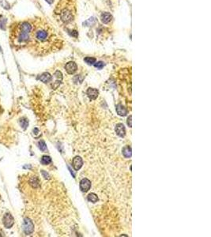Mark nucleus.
I'll list each match as a JSON object with an SVG mask.
<instances>
[{
    "label": "nucleus",
    "mask_w": 211,
    "mask_h": 237,
    "mask_svg": "<svg viewBox=\"0 0 211 237\" xmlns=\"http://www.w3.org/2000/svg\"><path fill=\"white\" fill-rule=\"evenodd\" d=\"M33 31V25L28 22L25 21L20 24L19 30L17 34V40L19 44H26L30 40V33Z\"/></svg>",
    "instance_id": "1"
},
{
    "label": "nucleus",
    "mask_w": 211,
    "mask_h": 237,
    "mask_svg": "<svg viewBox=\"0 0 211 237\" xmlns=\"http://www.w3.org/2000/svg\"><path fill=\"white\" fill-rule=\"evenodd\" d=\"M35 39L40 43H44L50 40L51 34L50 31L46 28H39L34 34Z\"/></svg>",
    "instance_id": "2"
},
{
    "label": "nucleus",
    "mask_w": 211,
    "mask_h": 237,
    "mask_svg": "<svg viewBox=\"0 0 211 237\" xmlns=\"http://www.w3.org/2000/svg\"><path fill=\"white\" fill-rule=\"evenodd\" d=\"M60 16L61 21L66 24L71 22L74 20V13L72 12V10L69 9V8H67V7L63 8V10H61Z\"/></svg>",
    "instance_id": "3"
},
{
    "label": "nucleus",
    "mask_w": 211,
    "mask_h": 237,
    "mask_svg": "<svg viewBox=\"0 0 211 237\" xmlns=\"http://www.w3.org/2000/svg\"><path fill=\"white\" fill-rule=\"evenodd\" d=\"M23 230L25 234L26 235H30L34 231V225L32 221L29 218H25L23 224Z\"/></svg>",
    "instance_id": "4"
},
{
    "label": "nucleus",
    "mask_w": 211,
    "mask_h": 237,
    "mask_svg": "<svg viewBox=\"0 0 211 237\" xmlns=\"http://www.w3.org/2000/svg\"><path fill=\"white\" fill-rule=\"evenodd\" d=\"M3 221L4 226L7 228H10L13 226V224H14L13 217H12V215L10 213H7V214L4 215Z\"/></svg>",
    "instance_id": "5"
},
{
    "label": "nucleus",
    "mask_w": 211,
    "mask_h": 237,
    "mask_svg": "<svg viewBox=\"0 0 211 237\" xmlns=\"http://www.w3.org/2000/svg\"><path fill=\"white\" fill-rule=\"evenodd\" d=\"M91 187V182L88 179H82L80 182V189L83 192H87Z\"/></svg>",
    "instance_id": "6"
},
{
    "label": "nucleus",
    "mask_w": 211,
    "mask_h": 237,
    "mask_svg": "<svg viewBox=\"0 0 211 237\" xmlns=\"http://www.w3.org/2000/svg\"><path fill=\"white\" fill-rule=\"evenodd\" d=\"M77 69H78V66H77V64L74 62H69V63H66V66H65V70L69 74H74L77 71Z\"/></svg>",
    "instance_id": "7"
},
{
    "label": "nucleus",
    "mask_w": 211,
    "mask_h": 237,
    "mask_svg": "<svg viewBox=\"0 0 211 237\" xmlns=\"http://www.w3.org/2000/svg\"><path fill=\"white\" fill-rule=\"evenodd\" d=\"M73 167L74 168L75 171H78L80 168L82 167L83 165V161L82 158L80 157H75L73 159V162H72Z\"/></svg>",
    "instance_id": "8"
},
{
    "label": "nucleus",
    "mask_w": 211,
    "mask_h": 237,
    "mask_svg": "<svg viewBox=\"0 0 211 237\" xmlns=\"http://www.w3.org/2000/svg\"><path fill=\"white\" fill-rule=\"evenodd\" d=\"M37 79L41 81L44 83H48L52 81V77L48 72H44L42 74H40L39 77H37Z\"/></svg>",
    "instance_id": "9"
},
{
    "label": "nucleus",
    "mask_w": 211,
    "mask_h": 237,
    "mask_svg": "<svg viewBox=\"0 0 211 237\" xmlns=\"http://www.w3.org/2000/svg\"><path fill=\"white\" fill-rule=\"evenodd\" d=\"M116 132L117 135H119V137L123 138L126 135V129L125 127L123 126V123H118L116 127Z\"/></svg>",
    "instance_id": "10"
},
{
    "label": "nucleus",
    "mask_w": 211,
    "mask_h": 237,
    "mask_svg": "<svg viewBox=\"0 0 211 237\" xmlns=\"http://www.w3.org/2000/svg\"><path fill=\"white\" fill-rule=\"evenodd\" d=\"M86 93H87L88 96H89V98L91 99V100H96V99L97 98V96H98L99 92H98V90H97L96 89L89 88V89H87V92H86Z\"/></svg>",
    "instance_id": "11"
},
{
    "label": "nucleus",
    "mask_w": 211,
    "mask_h": 237,
    "mask_svg": "<svg viewBox=\"0 0 211 237\" xmlns=\"http://www.w3.org/2000/svg\"><path fill=\"white\" fill-rule=\"evenodd\" d=\"M112 19V14L109 12H105L101 14V21L104 24H109Z\"/></svg>",
    "instance_id": "12"
},
{
    "label": "nucleus",
    "mask_w": 211,
    "mask_h": 237,
    "mask_svg": "<svg viewBox=\"0 0 211 237\" xmlns=\"http://www.w3.org/2000/svg\"><path fill=\"white\" fill-rule=\"evenodd\" d=\"M116 112L120 116H125L127 114V110L122 104H118V105L116 106Z\"/></svg>",
    "instance_id": "13"
},
{
    "label": "nucleus",
    "mask_w": 211,
    "mask_h": 237,
    "mask_svg": "<svg viewBox=\"0 0 211 237\" xmlns=\"http://www.w3.org/2000/svg\"><path fill=\"white\" fill-rule=\"evenodd\" d=\"M131 148L127 145V146H125L124 148L123 149V155L124 156V157L126 158H130L131 157Z\"/></svg>",
    "instance_id": "14"
},
{
    "label": "nucleus",
    "mask_w": 211,
    "mask_h": 237,
    "mask_svg": "<svg viewBox=\"0 0 211 237\" xmlns=\"http://www.w3.org/2000/svg\"><path fill=\"white\" fill-rule=\"evenodd\" d=\"M29 183L32 185L33 187H39V179L36 177H32L30 179Z\"/></svg>",
    "instance_id": "15"
},
{
    "label": "nucleus",
    "mask_w": 211,
    "mask_h": 237,
    "mask_svg": "<svg viewBox=\"0 0 211 237\" xmlns=\"http://www.w3.org/2000/svg\"><path fill=\"white\" fill-rule=\"evenodd\" d=\"M88 200L89 202H91L92 203H96V202L98 201V197L97 195L94 193H91L88 195Z\"/></svg>",
    "instance_id": "16"
},
{
    "label": "nucleus",
    "mask_w": 211,
    "mask_h": 237,
    "mask_svg": "<svg viewBox=\"0 0 211 237\" xmlns=\"http://www.w3.org/2000/svg\"><path fill=\"white\" fill-rule=\"evenodd\" d=\"M19 123H20V125L21 127H22V128L24 129V130H25V129L27 128V127L29 126V121H28V119L25 118H21L20 119V121H19Z\"/></svg>",
    "instance_id": "17"
},
{
    "label": "nucleus",
    "mask_w": 211,
    "mask_h": 237,
    "mask_svg": "<svg viewBox=\"0 0 211 237\" xmlns=\"http://www.w3.org/2000/svg\"><path fill=\"white\" fill-rule=\"evenodd\" d=\"M52 162V158L50 157L49 156H43L42 157V159H41V163L43 165H48Z\"/></svg>",
    "instance_id": "18"
},
{
    "label": "nucleus",
    "mask_w": 211,
    "mask_h": 237,
    "mask_svg": "<svg viewBox=\"0 0 211 237\" xmlns=\"http://www.w3.org/2000/svg\"><path fill=\"white\" fill-rule=\"evenodd\" d=\"M84 61L87 64H89V65H93L96 63V59L95 58H92V57H86L84 59Z\"/></svg>",
    "instance_id": "19"
},
{
    "label": "nucleus",
    "mask_w": 211,
    "mask_h": 237,
    "mask_svg": "<svg viewBox=\"0 0 211 237\" xmlns=\"http://www.w3.org/2000/svg\"><path fill=\"white\" fill-rule=\"evenodd\" d=\"M6 23H7V19L3 16H0V29L3 30L5 29Z\"/></svg>",
    "instance_id": "20"
},
{
    "label": "nucleus",
    "mask_w": 211,
    "mask_h": 237,
    "mask_svg": "<svg viewBox=\"0 0 211 237\" xmlns=\"http://www.w3.org/2000/svg\"><path fill=\"white\" fill-rule=\"evenodd\" d=\"M96 23V19L94 17H91L89 18V20H87L86 22H84V25H86V26H90V25H92Z\"/></svg>",
    "instance_id": "21"
},
{
    "label": "nucleus",
    "mask_w": 211,
    "mask_h": 237,
    "mask_svg": "<svg viewBox=\"0 0 211 237\" xmlns=\"http://www.w3.org/2000/svg\"><path fill=\"white\" fill-rule=\"evenodd\" d=\"M38 146H39V149L41 151H46L47 150V145L44 141H40L38 143Z\"/></svg>",
    "instance_id": "22"
},
{
    "label": "nucleus",
    "mask_w": 211,
    "mask_h": 237,
    "mask_svg": "<svg viewBox=\"0 0 211 237\" xmlns=\"http://www.w3.org/2000/svg\"><path fill=\"white\" fill-rule=\"evenodd\" d=\"M94 66H95L96 68H97V69H99V70H101L104 68V66H105V64H104V62L100 61V62H97V63H94Z\"/></svg>",
    "instance_id": "23"
},
{
    "label": "nucleus",
    "mask_w": 211,
    "mask_h": 237,
    "mask_svg": "<svg viewBox=\"0 0 211 237\" xmlns=\"http://www.w3.org/2000/svg\"><path fill=\"white\" fill-rule=\"evenodd\" d=\"M0 5L2 6V7H3V8H5V9H10V5H9V3H7V1H5V0H2L1 2H0Z\"/></svg>",
    "instance_id": "24"
},
{
    "label": "nucleus",
    "mask_w": 211,
    "mask_h": 237,
    "mask_svg": "<svg viewBox=\"0 0 211 237\" xmlns=\"http://www.w3.org/2000/svg\"><path fill=\"white\" fill-rule=\"evenodd\" d=\"M54 75L56 76V78H58L60 81H61L62 79H63V74H62V73L60 72V70H57V71H56V73H55V74Z\"/></svg>",
    "instance_id": "25"
},
{
    "label": "nucleus",
    "mask_w": 211,
    "mask_h": 237,
    "mask_svg": "<svg viewBox=\"0 0 211 237\" xmlns=\"http://www.w3.org/2000/svg\"><path fill=\"white\" fill-rule=\"evenodd\" d=\"M41 173H42V175H44V177L45 178V179H49L50 175H49V174L48 173V172H46L45 171H41Z\"/></svg>",
    "instance_id": "26"
},
{
    "label": "nucleus",
    "mask_w": 211,
    "mask_h": 237,
    "mask_svg": "<svg viewBox=\"0 0 211 237\" xmlns=\"http://www.w3.org/2000/svg\"><path fill=\"white\" fill-rule=\"evenodd\" d=\"M131 118H132V116L131 115H130V116H129V118H127V124H128V126L129 127H131Z\"/></svg>",
    "instance_id": "27"
},
{
    "label": "nucleus",
    "mask_w": 211,
    "mask_h": 237,
    "mask_svg": "<svg viewBox=\"0 0 211 237\" xmlns=\"http://www.w3.org/2000/svg\"><path fill=\"white\" fill-rule=\"evenodd\" d=\"M45 1H46L48 3H49V4L53 3V2H54V0H45Z\"/></svg>",
    "instance_id": "28"
},
{
    "label": "nucleus",
    "mask_w": 211,
    "mask_h": 237,
    "mask_svg": "<svg viewBox=\"0 0 211 237\" xmlns=\"http://www.w3.org/2000/svg\"><path fill=\"white\" fill-rule=\"evenodd\" d=\"M1 50H2V49H1V47H0V51H1Z\"/></svg>",
    "instance_id": "29"
}]
</instances>
